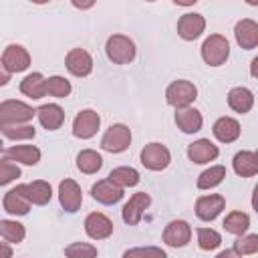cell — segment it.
<instances>
[{
	"label": "cell",
	"mask_w": 258,
	"mask_h": 258,
	"mask_svg": "<svg viewBox=\"0 0 258 258\" xmlns=\"http://www.w3.org/2000/svg\"><path fill=\"white\" fill-rule=\"evenodd\" d=\"M36 115V109L26 105L24 101H2L0 103V127L2 125H22L28 123Z\"/></svg>",
	"instance_id": "cell-1"
},
{
	"label": "cell",
	"mask_w": 258,
	"mask_h": 258,
	"mask_svg": "<svg viewBox=\"0 0 258 258\" xmlns=\"http://www.w3.org/2000/svg\"><path fill=\"white\" fill-rule=\"evenodd\" d=\"M105 52L109 56L111 62L115 64H127L135 58V42L125 36V34H113L107 38V44H105Z\"/></svg>",
	"instance_id": "cell-2"
},
{
	"label": "cell",
	"mask_w": 258,
	"mask_h": 258,
	"mask_svg": "<svg viewBox=\"0 0 258 258\" xmlns=\"http://www.w3.org/2000/svg\"><path fill=\"white\" fill-rule=\"evenodd\" d=\"M230 56V42L222 34H210L202 44V58L210 67H220Z\"/></svg>",
	"instance_id": "cell-3"
},
{
	"label": "cell",
	"mask_w": 258,
	"mask_h": 258,
	"mask_svg": "<svg viewBox=\"0 0 258 258\" xmlns=\"http://www.w3.org/2000/svg\"><path fill=\"white\" fill-rule=\"evenodd\" d=\"M198 97V89L191 81H185V79H179V81H173L167 89H165V101L175 107V109H183V107H189Z\"/></svg>",
	"instance_id": "cell-4"
},
{
	"label": "cell",
	"mask_w": 258,
	"mask_h": 258,
	"mask_svg": "<svg viewBox=\"0 0 258 258\" xmlns=\"http://www.w3.org/2000/svg\"><path fill=\"white\" fill-rule=\"evenodd\" d=\"M129 143H131V129L123 123L111 125L101 139V147L109 153H121L129 147Z\"/></svg>",
	"instance_id": "cell-5"
},
{
	"label": "cell",
	"mask_w": 258,
	"mask_h": 258,
	"mask_svg": "<svg viewBox=\"0 0 258 258\" xmlns=\"http://www.w3.org/2000/svg\"><path fill=\"white\" fill-rule=\"evenodd\" d=\"M171 153L163 143H147L141 149V163L151 171H161L169 165Z\"/></svg>",
	"instance_id": "cell-6"
},
{
	"label": "cell",
	"mask_w": 258,
	"mask_h": 258,
	"mask_svg": "<svg viewBox=\"0 0 258 258\" xmlns=\"http://www.w3.org/2000/svg\"><path fill=\"white\" fill-rule=\"evenodd\" d=\"M101 125V117L97 111L93 109H83L77 113L75 121H73V135L79 139H91Z\"/></svg>",
	"instance_id": "cell-7"
},
{
	"label": "cell",
	"mask_w": 258,
	"mask_h": 258,
	"mask_svg": "<svg viewBox=\"0 0 258 258\" xmlns=\"http://www.w3.org/2000/svg\"><path fill=\"white\" fill-rule=\"evenodd\" d=\"M149 204H151L149 194H145V191L133 194L129 198V202L123 206V212H121L123 222L129 224V226H137L141 222V218H143V212L149 208Z\"/></svg>",
	"instance_id": "cell-8"
},
{
	"label": "cell",
	"mask_w": 258,
	"mask_h": 258,
	"mask_svg": "<svg viewBox=\"0 0 258 258\" xmlns=\"http://www.w3.org/2000/svg\"><path fill=\"white\" fill-rule=\"evenodd\" d=\"M16 189L34 206H44L52 198V187L44 179H34L30 183H20V185H16Z\"/></svg>",
	"instance_id": "cell-9"
},
{
	"label": "cell",
	"mask_w": 258,
	"mask_h": 258,
	"mask_svg": "<svg viewBox=\"0 0 258 258\" xmlns=\"http://www.w3.org/2000/svg\"><path fill=\"white\" fill-rule=\"evenodd\" d=\"M2 64L6 67V71L10 75L12 73H22L30 67V54L20 44H8L4 48V54H2Z\"/></svg>",
	"instance_id": "cell-10"
},
{
	"label": "cell",
	"mask_w": 258,
	"mask_h": 258,
	"mask_svg": "<svg viewBox=\"0 0 258 258\" xmlns=\"http://www.w3.org/2000/svg\"><path fill=\"white\" fill-rule=\"evenodd\" d=\"M226 206V198L220 194H210V196H202L196 202V216L204 222H212L220 216V212Z\"/></svg>",
	"instance_id": "cell-11"
},
{
	"label": "cell",
	"mask_w": 258,
	"mask_h": 258,
	"mask_svg": "<svg viewBox=\"0 0 258 258\" xmlns=\"http://www.w3.org/2000/svg\"><path fill=\"white\" fill-rule=\"evenodd\" d=\"M191 240V226L185 220H173L163 230V242L171 248H183Z\"/></svg>",
	"instance_id": "cell-12"
},
{
	"label": "cell",
	"mask_w": 258,
	"mask_h": 258,
	"mask_svg": "<svg viewBox=\"0 0 258 258\" xmlns=\"http://www.w3.org/2000/svg\"><path fill=\"white\" fill-rule=\"evenodd\" d=\"M58 202L64 212H77L83 204V191L75 179H62L58 183Z\"/></svg>",
	"instance_id": "cell-13"
},
{
	"label": "cell",
	"mask_w": 258,
	"mask_h": 258,
	"mask_svg": "<svg viewBox=\"0 0 258 258\" xmlns=\"http://www.w3.org/2000/svg\"><path fill=\"white\" fill-rule=\"evenodd\" d=\"M85 232L93 240H105L113 234V222L101 212H91L85 218Z\"/></svg>",
	"instance_id": "cell-14"
},
{
	"label": "cell",
	"mask_w": 258,
	"mask_h": 258,
	"mask_svg": "<svg viewBox=\"0 0 258 258\" xmlns=\"http://www.w3.org/2000/svg\"><path fill=\"white\" fill-rule=\"evenodd\" d=\"M64 67L75 77H87L93 71V58L85 48H73L64 58Z\"/></svg>",
	"instance_id": "cell-15"
},
{
	"label": "cell",
	"mask_w": 258,
	"mask_h": 258,
	"mask_svg": "<svg viewBox=\"0 0 258 258\" xmlns=\"http://www.w3.org/2000/svg\"><path fill=\"white\" fill-rule=\"evenodd\" d=\"M206 28V18L198 12H185L177 20V34L183 40H196Z\"/></svg>",
	"instance_id": "cell-16"
},
{
	"label": "cell",
	"mask_w": 258,
	"mask_h": 258,
	"mask_svg": "<svg viewBox=\"0 0 258 258\" xmlns=\"http://www.w3.org/2000/svg\"><path fill=\"white\" fill-rule=\"evenodd\" d=\"M91 196L95 202L105 204V206H113L117 202H121L123 198V187L115 185L111 179H99L93 187H91Z\"/></svg>",
	"instance_id": "cell-17"
},
{
	"label": "cell",
	"mask_w": 258,
	"mask_h": 258,
	"mask_svg": "<svg viewBox=\"0 0 258 258\" xmlns=\"http://www.w3.org/2000/svg\"><path fill=\"white\" fill-rule=\"evenodd\" d=\"M234 34H236V42L246 48V50H252L258 46V24L252 20V18H242L236 22V28H234Z\"/></svg>",
	"instance_id": "cell-18"
},
{
	"label": "cell",
	"mask_w": 258,
	"mask_h": 258,
	"mask_svg": "<svg viewBox=\"0 0 258 258\" xmlns=\"http://www.w3.org/2000/svg\"><path fill=\"white\" fill-rule=\"evenodd\" d=\"M218 155H220V149L210 139H198V141L189 143V147H187V157L194 163H210Z\"/></svg>",
	"instance_id": "cell-19"
},
{
	"label": "cell",
	"mask_w": 258,
	"mask_h": 258,
	"mask_svg": "<svg viewBox=\"0 0 258 258\" xmlns=\"http://www.w3.org/2000/svg\"><path fill=\"white\" fill-rule=\"evenodd\" d=\"M36 117L40 121V125L48 131H56L60 129V125L64 123V111L54 105V103H48V105H40L36 109Z\"/></svg>",
	"instance_id": "cell-20"
},
{
	"label": "cell",
	"mask_w": 258,
	"mask_h": 258,
	"mask_svg": "<svg viewBox=\"0 0 258 258\" xmlns=\"http://www.w3.org/2000/svg\"><path fill=\"white\" fill-rule=\"evenodd\" d=\"M175 125L183 131V133H198L204 125V117L198 109L194 107H183V109H177L175 113Z\"/></svg>",
	"instance_id": "cell-21"
},
{
	"label": "cell",
	"mask_w": 258,
	"mask_h": 258,
	"mask_svg": "<svg viewBox=\"0 0 258 258\" xmlns=\"http://www.w3.org/2000/svg\"><path fill=\"white\" fill-rule=\"evenodd\" d=\"M212 133L218 141L222 143H232L240 137V123L234 119V117H220L214 127H212Z\"/></svg>",
	"instance_id": "cell-22"
},
{
	"label": "cell",
	"mask_w": 258,
	"mask_h": 258,
	"mask_svg": "<svg viewBox=\"0 0 258 258\" xmlns=\"http://www.w3.org/2000/svg\"><path fill=\"white\" fill-rule=\"evenodd\" d=\"M232 167L240 177H252L258 173V155L254 151H238L232 159Z\"/></svg>",
	"instance_id": "cell-23"
},
{
	"label": "cell",
	"mask_w": 258,
	"mask_h": 258,
	"mask_svg": "<svg viewBox=\"0 0 258 258\" xmlns=\"http://www.w3.org/2000/svg\"><path fill=\"white\" fill-rule=\"evenodd\" d=\"M228 105L236 113H248L254 107V93L246 87H234L228 93Z\"/></svg>",
	"instance_id": "cell-24"
},
{
	"label": "cell",
	"mask_w": 258,
	"mask_h": 258,
	"mask_svg": "<svg viewBox=\"0 0 258 258\" xmlns=\"http://www.w3.org/2000/svg\"><path fill=\"white\" fill-rule=\"evenodd\" d=\"M6 157L24 165H36L40 161V149L36 145H12L6 149Z\"/></svg>",
	"instance_id": "cell-25"
},
{
	"label": "cell",
	"mask_w": 258,
	"mask_h": 258,
	"mask_svg": "<svg viewBox=\"0 0 258 258\" xmlns=\"http://www.w3.org/2000/svg\"><path fill=\"white\" fill-rule=\"evenodd\" d=\"M20 91L30 99H42L46 95V79L42 73H30L20 81Z\"/></svg>",
	"instance_id": "cell-26"
},
{
	"label": "cell",
	"mask_w": 258,
	"mask_h": 258,
	"mask_svg": "<svg viewBox=\"0 0 258 258\" xmlns=\"http://www.w3.org/2000/svg\"><path fill=\"white\" fill-rule=\"evenodd\" d=\"M107 179H111L115 185H119V187H133V185H137L139 183V171L135 169V167H129V165H121V167H115V169H111V173H109V177Z\"/></svg>",
	"instance_id": "cell-27"
},
{
	"label": "cell",
	"mask_w": 258,
	"mask_h": 258,
	"mask_svg": "<svg viewBox=\"0 0 258 258\" xmlns=\"http://www.w3.org/2000/svg\"><path fill=\"white\" fill-rule=\"evenodd\" d=\"M4 210L12 216H26L28 210H30V202L16 189L12 187L6 196H4Z\"/></svg>",
	"instance_id": "cell-28"
},
{
	"label": "cell",
	"mask_w": 258,
	"mask_h": 258,
	"mask_svg": "<svg viewBox=\"0 0 258 258\" xmlns=\"http://www.w3.org/2000/svg\"><path fill=\"white\" fill-rule=\"evenodd\" d=\"M77 167L79 171L91 175V173H97L101 167H103V157L101 153H97L95 149H83L79 155H77Z\"/></svg>",
	"instance_id": "cell-29"
},
{
	"label": "cell",
	"mask_w": 258,
	"mask_h": 258,
	"mask_svg": "<svg viewBox=\"0 0 258 258\" xmlns=\"http://www.w3.org/2000/svg\"><path fill=\"white\" fill-rule=\"evenodd\" d=\"M248 228H250V216L240 212V210L230 212L224 220V230L234 234V236H244L248 232Z\"/></svg>",
	"instance_id": "cell-30"
},
{
	"label": "cell",
	"mask_w": 258,
	"mask_h": 258,
	"mask_svg": "<svg viewBox=\"0 0 258 258\" xmlns=\"http://www.w3.org/2000/svg\"><path fill=\"white\" fill-rule=\"evenodd\" d=\"M226 177V167L224 165H212L210 169L202 171L198 177V187L200 189H212L216 185H220Z\"/></svg>",
	"instance_id": "cell-31"
},
{
	"label": "cell",
	"mask_w": 258,
	"mask_h": 258,
	"mask_svg": "<svg viewBox=\"0 0 258 258\" xmlns=\"http://www.w3.org/2000/svg\"><path fill=\"white\" fill-rule=\"evenodd\" d=\"M0 236L6 240V242H12V244H18L24 240L26 236V230L20 222L16 220H0Z\"/></svg>",
	"instance_id": "cell-32"
},
{
	"label": "cell",
	"mask_w": 258,
	"mask_h": 258,
	"mask_svg": "<svg viewBox=\"0 0 258 258\" xmlns=\"http://www.w3.org/2000/svg\"><path fill=\"white\" fill-rule=\"evenodd\" d=\"M2 135L12 139V141H24V139H32L36 135V129L28 123H22V125H2L0 127Z\"/></svg>",
	"instance_id": "cell-33"
},
{
	"label": "cell",
	"mask_w": 258,
	"mask_h": 258,
	"mask_svg": "<svg viewBox=\"0 0 258 258\" xmlns=\"http://www.w3.org/2000/svg\"><path fill=\"white\" fill-rule=\"evenodd\" d=\"M71 83L64 79V77H58V75H54V77H48L46 79V95H50V97H56V99H64V97H69L71 95Z\"/></svg>",
	"instance_id": "cell-34"
},
{
	"label": "cell",
	"mask_w": 258,
	"mask_h": 258,
	"mask_svg": "<svg viewBox=\"0 0 258 258\" xmlns=\"http://www.w3.org/2000/svg\"><path fill=\"white\" fill-rule=\"evenodd\" d=\"M196 234H198V246L202 250H216L222 244V236L214 228H198Z\"/></svg>",
	"instance_id": "cell-35"
},
{
	"label": "cell",
	"mask_w": 258,
	"mask_h": 258,
	"mask_svg": "<svg viewBox=\"0 0 258 258\" xmlns=\"http://www.w3.org/2000/svg\"><path fill=\"white\" fill-rule=\"evenodd\" d=\"M238 256H250V254H256L258 252V234H246V236H240L236 242H234V248H232Z\"/></svg>",
	"instance_id": "cell-36"
},
{
	"label": "cell",
	"mask_w": 258,
	"mask_h": 258,
	"mask_svg": "<svg viewBox=\"0 0 258 258\" xmlns=\"http://www.w3.org/2000/svg\"><path fill=\"white\" fill-rule=\"evenodd\" d=\"M67 258H97V248L87 242H73L64 248Z\"/></svg>",
	"instance_id": "cell-37"
},
{
	"label": "cell",
	"mask_w": 258,
	"mask_h": 258,
	"mask_svg": "<svg viewBox=\"0 0 258 258\" xmlns=\"http://www.w3.org/2000/svg\"><path fill=\"white\" fill-rule=\"evenodd\" d=\"M123 258H167V254L157 248V246H137V248H129Z\"/></svg>",
	"instance_id": "cell-38"
},
{
	"label": "cell",
	"mask_w": 258,
	"mask_h": 258,
	"mask_svg": "<svg viewBox=\"0 0 258 258\" xmlns=\"http://www.w3.org/2000/svg\"><path fill=\"white\" fill-rule=\"evenodd\" d=\"M16 177H20V167L12 159L2 157L0 159V185H8Z\"/></svg>",
	"instance_id": "cell-39"
},
{
	"label": "cell",
	"mask_w": 258,
	"mask_h": 258,
	"mask_svg": "<svg viewBox=\"0 0 258 258\" xmlns=\"http://www.w3.org/2000/svg\"><path fill=\"white\" fill-rule=\"evenodd\" d=\"M8 81H10V73L6 71V67L2 64V58H0V87L8 85Z\"/></svg>",
	"instance_id": "cell-40"
},
{
	"label": "cell",
	"mask_w": 258,
	"mask_h": 258,
	"mask_svg": "<svg viewBox=\"0 0 258 258\" xmlns=\"http://www.w3.org/2000/svg\"><path fill=\"white\" fill-rule=\"evenodd\" d=\"M0 258H12V248L4 242H0Z\"/></svg>",
	"instance_id": "cell-41"
},
{
	"label": "cell",
	"mask_w": 258,
	"mask_h": 258,
	"mask_svg": "<svg viewBox=\"0 0 258 258\" xmlns=\"http://www.w3.org/2000/svg\"><path fill=\"white\" fill-rule=\"evenodd\" d=\"M216 258H242V256H238V254H236V252L230 248V250H222V252H220Z\"/></svg>",
	"instance_id": "cell-42"
},
{
	"label": "cell",
	"mask_w": 258,
	"mask_h": 258,
	"mask_svg": "<svg viewBox=\"0 0 258 258\" xmlns=\"http://www.w3.org/2000/svg\"><path fill=\"white\" fill-rule=\"evenodd\" d=\"M256 64H258V58L252 60V77H256Z\"/></svg>",
	"instance_id": "cell-43"
},
{
	"label": "cell",
	"mask_w": 258,
	"mask_h": 258,
	"mask_svg": "<svg viewBox=\"0 0 258 258\" xmlns=\"http://www.w3.org/2000/svg\"><path fill=\"white\" fill-rule=\"evenodd\" d=\"M2 149H4V143H2V139H0V151H2Z\"/></svg>",
	"instance_id": "cell-44"
}]
</instances>
